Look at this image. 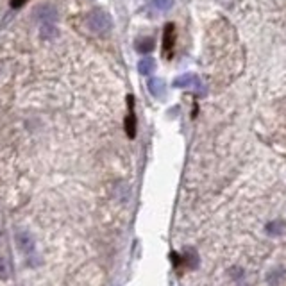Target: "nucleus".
Masks as SVG:
<instances>
[{"instance_id": "1", "label": "nucleus", "mask_w": 286, "mask_h": 286, "mask_svg": "<svg viewBox=\"0 0 286 286\" xmlns=\"http://www.w3.org/2000/svg\"><path fill=\"white\" fill-rule=\"evenodd\" d=\"M86 25L91 32L104 36L107 34V31L111 29V16L107 15L104 9L95 8L86 15Z\"/></svg>"}, {"instance_id": "2", "label": "nucleus", "mask_w": 286, "mask_h": 286, "mask_svg": "<svg viewBox=\"0 0 286 286\" xmlns=\"http://www.w3.org/2000/svg\"><path fill=\"white\" fill-rule=\"evenodd\" d=\"M174 45H176V25L166 24L165 32H163V55H165L166 59L172 58Z\"/></svg>"}, {"instance_id": "3", "label": "nucleus", "mask_w": 286, "mask_h": 286, "mask_svg": "<svg viewBox=\"0 0 286 286\" xmlns=\"http://www.w3.org/2000/svg\"><path fill=\"white\" fill-rule=\"evenodd\" d=\"M174 86L176 88H190V86H193L195 88L199 93H204V86H202V83H200V79L197 77V75H193V74H185V75H179V77L174 81Z\"/></svg>"}, {"instance_id": "4", "label": "nucleus", "mask_w": 286, "mask_h": 286, "mask_svg": "<svg viewBox=\"0 0 286 286\" xmlns=\"http://www.w3.org/2000/svg\"><path fill=\"white\" fill-rule=\"evenodd\" d=\"M127 104H129V115L126 118V133L129 138H134L136 136V127H138V120H136V113H134V97L129 95L127 97Z\"/></svg>"}, {"instance_id": "5", "label": "nucleus", "mask_w": 286, "mask_h": 286, "mask_svg": "<svg viewBox=\"0 0 286 286\" xmlns=\"http://www.w3.org/2000/svg\"><path fill=\"white\" fill-rule=\"evenodd\" d=\"M36 18H38L41 24H55V22H58V11H55L54 6L43 4L36 11Z\"/></svg>"}, {"instance_id": "6", "label": "nucleus", "mask_w": 286, "mask_h": 286, "mask_svg": "<svg viewBox=\"0 0 286 286\" xmlns=\"http://www.w3.org/2000/svg\"><path fill=\"white\" fill-rule=\"evenodd\" d=\"M134 47H136V50L140 52V54H150V52L154 50V47H156V41H154V38H140L134 43Z\"/></svg>"}, {"instance_id": "7", "label": "nucleus", "mask_w": 286, "mask_h": 286, "mask_svg": "<svg viewBox=\"0 0 286 286\" xmlns=\"http://www.w3.org/2000/svg\"><path fill=\"white\" fill-rule=\"evenodd\" d=\"M39 34L43 39H54L58 38V27H55V24H41L39 25Z\"/></svg>"}, {"instance_id": "8", "label": "nucleus", "mask_w": 286, "mask_h": 286, "mask_svg": "<svg viewBox=\"0 0 286 286\" xmlns=\"http://www.w3.org/2000/svg\"><path fill=\"white\" fill-rule=\"evenodd\" d=\"M154 68H156V61H154L152 58H143L140 63H138V72H140L141 75L152 74Z\"/></svg>"}, {"instance_id": "9", "label": "nucleus", "mask_w": 286, "mask_h": 286, "mask_svg": "<svg viewBox=\"0 0 286 286\" xmlns=\"http://www.w3.org/2000/svg\"><path fill=\"white\" fill-rule=\"evenodd\" d=\"M284 229H286L284 223H282L281 220H275V222H270L267 225V235L279 236V235H282V233H284Z\"/></svg>"}, {"instance_id": "10", "label": "nucleus", "mask_w": 286, "mask_h": 286, "mask_svg": "<svg viewBox=\"0 0 286 286\" xmlns=\"http://www.w3.org/2000/svg\"><path fill=\"white\" fill-rule=\"evenodd\" d=\"M149 90L152 95H156V97H159V95H163V91H165V83L161 81V79H150L149 81Z\"/></svg>"}, {"instance_id": "11", "label": "nucleus", "mask_w": 286, "mask_h": 286, "mask_svg": "<svg viewBox=\"0 0 286 286\" xmlns=\"http://www.w3.org/2000/svg\"><path fill=\"white\" fill-rule=\"evenodd\" d=\"M25 2H27V0H11V8L13 9H18V8H22Z\"/></svg>"}]
</instances>
